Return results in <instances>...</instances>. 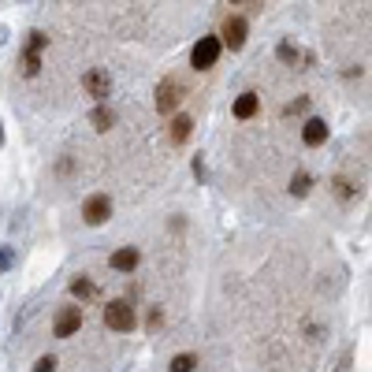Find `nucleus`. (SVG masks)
Masks as SVG:
<instances>
[{
    "label": "nucleus",
    "mask_w": 372,
    "mask_h": 372,
    "mask_svg": "<svg viewBox=\"0 0 372 372\" xmlns=\"http://www.w3.org/2000/svg\"><path fill=\"white\" fill-rule=\"evenodd\" d=\"M257 108H261V97L253 94V89H246V94L234 97V120H253Z\"/></svg>",
    "instance_id": "6e6552de"
},
{
    "label": "nucleus",
    "mask_w": 372,
    "mask_h": 372,
    "mask_svg": "<svg viewBox=\"0 0 372 372\" xmlns=\"http://www.w3.org/2000/svg\"><path fill=\"white\" fill-rule=\"evenodd\" d=\"M108 216H112V197L108 194H89L86 205H83V220L89 223V228H101Z\"/></svg>",
    "instance_id": "39448f33"
},
{
    "label": "nucleus",
    "mask_w": 372,
    "mask_h": 372,
    "mask_svg": "<svg viewBox=\"0 0 372 372\" xmlns=\"http://www.w3.org/2000/svg\"><path fill=\"white\" fill-rule=\"evenodd\" d=\"M83 86H86V94L94 97L97 105H105L108 94H112V75H108L105 67H89L86 75H83Z\"/></svg>",
    "instance_id": "7ed1b4c3"
},
{
    "label": "nucleus",
    "mask_w": 372,
    "mask_h": 372,
    "mask_svg": "<svg viewBox=\"0 0 372 372\" xmlns=\"http://www.w3.org/2000/svg\"><path fill=\"white\" fill-rule=\"evenodd\" d=\"M194 369H197V353H175L168 365V372H194Z\"/></svg>",
    "instance_id": "4468645a"
},
{
    "label": "nucleus",
    "mask_w": 372,
    "mask_h": 372,
    "mask_svg": "<svg viewBox=\"0 0 372 372\" xmlns=\"http://www.w3.org/2000/svg\"><path fill=\"white\" fill-rule=\"evenodd\" d=\"M335 194H339L342 201H347V197H358V186L347 183V179H335Z\"/></svg>",
    "instance_id": "a211bd4d"
},
{
    "label": "nucleus",
    "mask_w": 372,
    "mask_h": 372,
    "mask_svg": "<svg viewBox=\"0 0 372 372\" xmlns=\"http://www.w3.org/2000/svg\"><path fill=\"white\" fill-rule=\"evenodd\" d=\"M309 108V97H298L294 105H287V116H294V112H305Z\"/></svg>",
    "instance_id": "412c9836"
},
{
    "label": "nucleus",
    "mask_w": 372,
    "mask_h": 372,
    "mask_svg": "<svg viewBox=\"0 0 372 372\" xmlns=\"http://www.w3.org/2000/svg\"><path fill=\"white\" fill-rule=\"evenodd\" d=\"M246 34H250V23L242 15H228L223 19V30H220V45H228L231 52H239L246 45Z\"/></svg>",
    "instance_id": "20e7f679"
},
{
    "label": "nucleus",
    "mask_w": 372,
    "mask_h": 372,
    "mask_svg": "<svg viewBox=\"0 0 372 372\" xmlns=\"http://www.w3.org/2000/svg\"><path fill=\"white\" fill-rule=\"evenodd\" d=\"M38 71H41V52L23 49V75H26V78H34Z\"/></svg>",
    "instance_id": "2eb2a0df"
},
{
    "label": "nucleus",
    "mask_w": 372,
    "mask_h": 372,
    "mask_svg": "<svg viewBox=\"0 0 372 372\" xmlns=\"http://www.w3.org/2000/svg\"><path fill=\"white\" fill-rule=\"evenodd\" d=\"M12 265V250H0V268H8Z\"/></svg>",
    "instance_id": "5701e85b"
},
{
    "label": "nucleus",
    "mask_w": 372,
    "mask_h": 372,
    "mask_svg": "<svg viewBox=\"0 0 372 372\" xmlns=\"http://www.w3.org/2000/svg\"><path fill=\"white\" fill-rule=\"evenodd\" d=\"M302 142L313 145V149H316V145H324V142H328V123H324V120H305Z\"/></svg>",
    "instance_id": "1a4fd4ad"
},
{
    "label": "nucleus",
    "mask_w": 372,
    "mask_h": 372,
    "mask_svg": "<svg viewBox=\"0 0 372 372\" xmlns=\"http://www.w3.org/2000/svg\"><path fill=\"white\" fill-rule=\"evenodd\" d=\"M0 145H4V127H0Z\"/></svg>",
    "instance_id": "b1692460"
},
{
    "label": "nucleus",
    "mask_w": 372,
    "mask_h": 372,
    "mask_svg": "<svg viewBox=\"0 0 372 372\" xmlns=\"http://www.w3.org/2000/svg\"><path fill=\"white\" fill-rule=\"evenodd\" d=\"M60 361L52 358V353H45V358H38V365H34V372H56Z\"/></svg>",
    "instance_id": "6ab92c4d"
},
{
    "label": "nucleus",
    "mask_w": 372,
    "mask_h": 372,
    "mask_svg": "<svg viewBox=\"0 0 372 372\" xmlns=\"http://www.w3.org/2000/svg\"><path fill=\"white\" fill-rule=\"evenodd\" d=\"M138 265H142V253L134 250V246H123V250L112 253V268L116 272H134Z\"/></svg>",
    "instance_id": "9d476101"
},
{
    "label": "nucleus",
    "mask_w": 372,
    "mask_h": 372,
    "mask_svg": "<svg viewBox=\"0 0 372 372\" xmlns=\"http://www.w3.org/2000/svg\"><path fill=\"white\" fill-rule=\"evenodd\" d=\"M190 131H194V120H190V116H175V120H171V127H168L171 145H183V142L190 138Z\"/></svg>",
    "instance_id": "9b49d317"
},
{
    "label": "nucleus",
    "mask_w": 372,
    "mask_h": 372,
    "mask_svg": "<svg viewBox=\"0 0 372 372\" xmlns=\"http://www.w3.org/2000/svg\"><path fill=\"white\" fill-rule=\"evenodd\" d=\"M309 186H313V179L305 175V171H298V175L290 179V194H294V197H305V194H309Z\"/></svg>",
    "instance_id": "dca6fc26"
},
{
    "label": "nucleus",
    "mask_w": 372,
    "mask_h": 372,
    "mask_svg": "<svg viewBox=\"0 0 372 372\" xmlns=\"http://www.w3.org/2000/svg\"><path fill=\"white\" fill-rule=\"evenodd\" d=\"M71 294H75L78 302H89V298H97V287L83 276V279H71Z\"/></svg>",
    "instance_id": "ddd939ff"
},
{
    "label": "nucleus",
    "mask_w": 372,
    "mask_h": 372,
    "mask_svg": "<svg viewBox=\"0 0 372 372\" xmlns=\"http://www.w3.org/2000/svg\"><path fill=\"white\" fill-rule=\"evenodd\" d=\"M276 56H279V63H298V49L290 41H279L276 45Z\"/></svg>",
    "instance_id": "f3484780"
},
{
    "label": "nucleus",
    "mask_w": 372,
    "mask_h": 372,
    "mask_svg": "<svg viewBox=\"0 0 372 372\" xmlns=\"http://www.w3.org/2000/svg\"><path fill=\"white\" fill-rule=\"evenodd\" d=\"M105 324H108V328H112V331H134V328H138V313H134V305L131 302H123V298H120V302H108L105 305Z\"/></svg>",
    "instance_id": "f257e3e1"
},
{
    "label": "nucleus",
    "mask_w": 372,
    "mask_h": 372,
    "mask_svg": "<svg viewBox=\"0 0 372 372\" xmlns=\"http://www.w3.org/2000/svg\"><path fill=\"white\" fill-rule=\"evenodd\" d=\"M78 328H83V305H63L60 316H56V328H52V331H56L60 339H71Z\"/></svg>",
    "instance_id": "0eeeda50"
},
{
    "label": "nucleus",
    "mask_w": 372,
    "mask_h": 372,
    "mask_svg": "<svg viewBox=\"0 0 372 372\" xmlns=\"http://www.w3.org/2000/svg\"><path fill=\"white\" fill-rule=\"evenodd\" d=\"M220 38H201L190 49V63H194L197 71H208V67H216V60H220Z\"/></svg>",
    "instance_id": "f03ea898"
},
{
    "label": "nucleus",
    "mask_w": 372,
    "mask_h": 372,
    "mask_svg": "<svg viewBox=\"0 0 372 372\" xmlns=\"http://www.w3.org/2000/svg\"><path fill=\"white\" fill-rule=\"evenodd\" d=\"M179 101H183V86H179L175 78H160V86H157V112L171 116L179 108Z\"/></svg>",
    "instance_id": "423d86ee"
},
{
    "label": "nucleus",
    "mask_w": 372,
    "mask_h": 372,
    "mask_svg": "<svg viewBox=\"0 0 372 372\" xmlns=\"http://www.w3.org/2000/svg\"><path fill=\"white\" fill-rule=\"evenodd\" d=\"M89 123H94V131H112V127H116V112L108 105H97L94 116H89Z\"/></svg>",
    "instance_id": "f8f14e48"
},
{
    "label": "nucleus",
    "mask_w": 372,
    "mask_h": 372,
    "mask_svg": "<svg viewBox=\"0 0 372 372\" xmlns=\"http://www.w3.org/2000/svg\"><path fill=\"white\" fill-rule=\"evenodd\" d=\"M194 175H197V179H205V160H201V157L194 160Z\"/></svg>",
    "instance_id": "4be33fe9"
},
{
    "label": "nucleus",
    "mask_w": 372,
    "mask_h": 372,
    "mask_svg": "<svg viewBox=\"0 0 372 372\" xmlns=\"http://www.w3.org/2000/svg\"><path fill=\"white\" fill-rule=\"evenodd\" d=\"M231 4H239V0H231Z\"/></svg>",
    "instance_id": "393cba45"
},
{
    "label": "nucleus",
    "mask_w": 372,
    "mask_h": 372,
    "mask_svg": "<svg viewBox=\"0 0 372 372\" xmlns=\"http://www.w3.org/2000/svg\"><path fill=\"white\" fill-rule=\"evenodd\" d=\"M45 45H49V38H45V34H41V30H34V34H30V41H26V49H34V52H41V49H45Z\"/></svg>",
    "instance_id": "aec40b11"
}]
</instances>
